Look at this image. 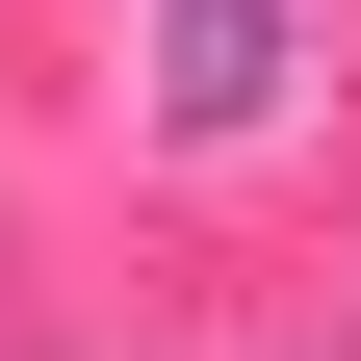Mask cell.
I'll list each match as a JSON object with an SVG mask.
<instances>
[{
  "instance_id": "cell-1",
  "label": "cell",
  "mask_w": 361,
  "mask_h": 361,
  "mask_svg": "<svg viewBox=\"0 0 361 361\" xmlns=\"http://www.w3.org/2000/svg\"><path fill=\"white\" fill-rule=\"evenodd\" d=\"M258 104H284V0H155V129L180 155H233Z\"/></svg>"
}]
</instances>
